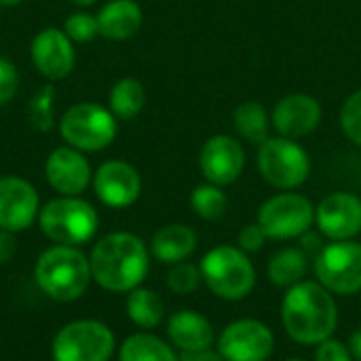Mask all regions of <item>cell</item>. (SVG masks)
<instances>
[{
	"instance_id": "6da1fadb",
	"label": "cell",
	"mask_w": 361,
	"mask_h": 361,
	"mask_svg": "<svg viewBox=\"0 0 361 361\" xmlns=\"http://www.w3.org/2000/svg\"><path fill=\"white\" fill-rule=\"evenodd\" d=\"M91 277L106 292L129 294L150 273V247L133 233L104 235L89 254Z\"/></svg>"
},
{
	"instance_id": "7a4b0ae2",
	"label": "cell",
	"mask_w": 361,
	"mask_h": 361,
	"mask_svg": "<svg viewBox=\"0 0 361 361\" xmlns=\"http://www.w3.org/2000/svg\"><path fill=\"white\" fill-rule=\"evenodd\" d=\"M281 324L298 345H313L332 338L338 328V305L317 279H302L286 290L281 300Z\"/></svg>"
},
{
	"instance_id": "3957f363",
	"label": "cell",
	"mask_w": 361,
	"mask_h": 361,
	"mask_svg": "<svg viewBox=\"0 0 361 361\" xmlns=\"http://www.w3.org/2000/svg\"><path fill=\"white\" fill-rule=\"evenodd\" d=\"M34 281L47 298L76 302L93 281L89 256L80 247L51 245L36 260Z\"/></svg>"
},
{
	"instance_id": "277c9868",
	"label": "cell",
	"mask_w": 361,
	"mask_h": 361,
	"mask_svg": "<svg viewBox=\"0 0 361 361\" xmlns=\"http://www.w3.org/2000/svg\"><path fill=\"white\" fill-rule=\"evenodd\" d=\"M38 228L53 245L80 247L97 235L99 214L80 197H55L40 205Z\"/></svg>"
},
{
	"instance_id": "5b68a950",
	"label": "cell",
	"mask_w": 361,
	"mask_h": 361,
	"mask_svg": "<svg viewBox=\"0 0 361 361\" xmlns=\"http://www.w3.org/2000/svg\"><path fill=\"white\" fill-rule=\"evenodd\" d=\"M203 283L214 296L228 302L247 298L256 286V267L239 245H216L199 262Z\"/></svg>"
},
{
	"instance_id": "8992f818",
	"label": "cell",
	"mask_w": 361,
	"mask_h": 361,
	"mask_svg": "<svg viewBox=\"0 0 361 361\" xmlns=\"http://www.w3.org/2000/svg\"><path fill=\"white\" fill-rule=\"evenodd\" d=\"M118 118L95 102H80L70 106L59 118V135L66 146L80 152L106 150L118 133Z\"/></svg>"
},
{
	"instance_id": "52a82bcc",
	"label": "cell",
	"mask_w": 361,
	"mask_h": 361,
	"mask_svg": "<svg viewBox=\"0 0 361 361\" xmlns=\"http://www.w3.org/2000/svg\"><path fill=\"white\" fill-rule=\"evenodd\" d=\"M116 351L114 332L97 319H74L57 330L53 361H110Z\"/></svg>"
},
{
	"instance_id": "ba28073f",
	"label": "cell",
	"mask_w": 361,
	"mask_h": 361,
	"mask_svg": "<svg viewBox=\"0 0 361 361\" xmlns=\"http://www.w3.org/2000/svg\"><path fill=\"white\" fill-rule=\"evenodd\" d=\"M260 176L279 190H294L311 176V159L307 150L288 137H269L258 150Z\"/></svg>"
},
{
	"instance_id": "9c48e42d",
	"label": "cell",
	"mask_w": 361,
	"mask_h": 361,
	"mask_svg": "<svg viewBox=\"0 0 361 361\" xmlns=\"http://www.w3.org/2000/svg\"><path fill=\"white\" fill-rule=\"evenodd\" d=\"M258 224L269 239H300L315 224V205L305 195L283 190L262 203L258 209Z\"/></svg>"
},
{
	"instance_id": "30bf717a",
	"label": "cell",
	"mask_w": 361,
	"mask_h": 361,
	"mask_svg": "<svg viewBox=\"0 0 361 361\" xmlns=\"http://www.w3.org/2000/svg\"><path fill=\"white\" fill-rule=\"evenodd\" d=\"M315 279L336 296H353L361 292V243L332 241L324 245L313 262Z\"/></svg>"
},
{
	"instance_id": "8fae6325",
	"label": "cell",
	"mask_w": 361,
	"mask_h": 361,
	"mask_svg": "<svg viewBox=\"0 0 361 361\" xmlns=\"http://www.w3.org/2000/svg\"><path fill=\"white\" fill-rule=\"evenodd\" d=\"M216 349L224 361H269L275 351V334L264 322L243 317L218 334Z\"/></svg>"
},
{
	"instance_id": "7c38bea8",
	"label": "cell",
	"mask_w": 361,
	"mask_h": 361,
	"mask_svg": "<svg viewBox=\"0 0 361 361\" xmlns=\"http://www.w3.org/2000/svg\"><path fill=\"white\" fill-rule=\"evenodd\" d=\"M95 197L112 209L131 207L142 195V176L140 171L121 159H112L102 163L93 171L91 180Z\"/></svg>"
},
{
	"instance_id": "4fadbf2b",
	"label": "cell",
	"mask_w": 361,
	"mask_h": 361,
	"mask_svg": "<svg viewBox=\"0 0 361 361\" xmlns=\"http://www.w3.org/2000/svg\"><path fill=\"white\" fill-rule=\"evenodd\" d=\"M38 190L25 178L0 176V228L23 233L38 220Z\"/></svg>"
},
{
	"instance_id": "5bb4252c",
	"label": "cell",
	"mask_w": 361,
	"mask_h": 361,
	"mask_svg": "<svg viewBox=\"0 0 361 361\" xmlns=\"http://www.w3.org/2000/svg\"><path fill=\"white\" fill-rule=\"evenodd\" d=\"M317 231L330 241H349L361 233V199L353 192H332L315 207Z\"/></svg>"
},
{
	"instance_id": "9a60e30c",
	"label": "cell",
	"mask_w": 361,
	"mask_h": 361,
	"mask_svg": "<svg viewBox=\"0 0 361 361\" xmlns=\"http://www.w3.org/2000/svg\"><path fill=\"white\" fill-rule=\"evenodd\" d=\"M44 178L57 195L80 197L91 186L93 171L85 152L70 146H59L47 157Z\"/></svg>"
},
{
	"instance_id": "2e32d148",
	"label": "cell",
	"mask_w": 361,
	"mask_h": 361,
	"mask_svg": "<svg viewBox=\"0 0 361 361\" xmlns=\"http://www.w3.org/2000/svg\"><path fill=\"white\" fill-rule=\"evenodd\" d=\"M30 57L34 68L47 80H63L72 74L76 63L74 42L59 27L40 30L30 44Z\"/></svg>"
},
{
	"instance_id": "e0dca14e",
	"label": "cell",
	"mask_w": 361,
	"mask_h": 361,
	"mask_svg": "<svg viewBox=\"0 0 361 361\" xmlns=\"http://www.w3.org/2000/svg\"><path fill=\"white\" fill-rule=\"evenodd\" d=\"M199 167L203 178L216 186H228L239 180L245 167L243 146L231 135L209 137L199 154Z\"/></svg>"
},
{
	"instance_id": "ac0fdd59",
	"label": "cell",
	"mask_w": 361,
	"mask_h": 361,
	"mask_svg": "<svg viewBox=\"0 0 361 361\" xmlns=\"http://www.w3.org/2000/svg\"><path fill=\"white\" fill-rule=\"evenodd\" d=\"M322 121V106L315 97L307 93H292L277 102L271 125L277 129L281 137L302 140L311 135Z\"/></svg>"
},
{
	"instance_id": "d6986e66",
	"label": "cell",
	"mask_w": 361,
	"mask_h": 361,
	"mask_svg": "<svg viewBox=\"0 0 361 361\" xmlns=\"http://www.w3.org/2000/svg\"><path fill=\"white\" fill-rule=\"evenodd\" d=\"M167 338L178 353H188L209 349L216 341V332L203 313L182 309L167 319Z\"/></svg>"
},
{
	"instance_id": "ffe728a7",
	"label": "cell",
	"mask_w": 361,
	"mask_h": 361,
	"mask_svg": "<svg viewBox=\"0 0 361 361\" xmlns=\"http://www.w3.org/2000/svg\"><path fill=\"white\" fill-rule=\"evenodd\" d=\"M95 17L99 36L106 40H129L144 23L142 6L135 0H108Z\"/></svg>"
},
{
	"instance_id": "44dd1931",
	"label": "cell",
	"mask_w": 361,
	"mask_h": 361,
	"mask_svg": "<svg viewBox=\"0 0 361 361\" xmlns=\"http://www.w3.org/2000/svg\"><path fill=\"white\" fill-rule=\"evenodd\" d=\"M197 250V233L186 224H167L159 228L150 241V256L163 264L188 260Z\"/></svg>"
},
{
	"instance_id": "7402d4cb",
	"label": "cell",
	"mask_w": 361,
	"mask_h": 361,
	"mask_svg": "<svg viewBox=\"0 0 361 361\" xmlns=\"http://www.w3.org/2000/svg\"><path fill=\"white\" fill-rule=\"evenodd\" d=\"M118 361H180V353L157 334L135 332L121 343Z\"/></svg>"
},
{
	"instance_id": "603a6c76",
	"label": "cell",
	"mask_w": 361,
	"mask_h": 361,
	"mask_svg": "<svg viewBox=\"0 0 361 361\" xmlns=\"http://www.w3.org/2000/svg\"><path fill=\"white\" fill-rule=\"evenodd\" d=\"M125 311L131 324L142 330H154L165 319V302L150 288H135L127 294Z\"/></svg>"
},
{
	"instance_id": "cb8c5ba5",
	"label": "cell",
	"mask_w": 361,
	"mask_h": 361,
	"mask_svg": "<svg viewBox=\"0 0 361 361\" xmlns=\"http://www.w3.org/2000/svg\"><path fill=\"white\" fill-rule=\"evenodd\" d=\"M309 271V258L307 252L300 247H283L279 250L267 267V275L273 286L277 288H292L294 283L302 281Z\"/></svg>"
},
{
	"instance_id": "d4e9b609",
	"label": "cell",
	"mask_w": 361,
	"mask_h": 361,
	"mask_svg": "<svg viewBox=\"0 0 361 361\" xmlns=\"http://www.w3.org/2000/svg\"><path fill=\"white\" fill-rule=\"evenodd\" d=\"M144 104H146V89L137 78L125 76L112 85L108 95V108L116 118L121 121L135 118L142 112Z\"/></svg>"
},
{
	"instance_id": "484cf974",
	"label": "cell",
	"mask_w": 361,
	"mask_h": 361,
	"mask_svg": "<svg viewBox=\"0 0 361 361\" xmlns=\"http://www.w3.org/2000/svg\"><path fill=\"white\" fill-rule=\"evenodd\" d=\"M233 121H235L237 133L243 140H247L250 144L260 146L269 140L271 118H269L264 106H260L258 102H243L241 106H237Z\"/></svg>"
},
{
	"instance_id": "4316f807",
	"label": "cell",
	"mask_w": 361,
	"mask_h": 361,
	"mask_svg": "<svg viewBox=\"0 0 361 361\" xmlns=\"http://www.w3.org/2000/svg\"><path fill=\"white\" fill-rule=\"evenodd\" d=\"M190 207L199 218L207 222H218L224 218L228 209V199L220 186L205 182V184H199L190 192Z\"/></svg>"
},
{
	"instance_id": "83f0119b",
	"label": "cell",
	"mask_w": 361,
	"mask_h": 361,
	"mask_svg": "<svg viewBox=\"0 0 361 361\" xmlns=\"http://www.w3.org/2000/svg\"><path fill=\"white\" fill-rule=\"evenodd\" d=\"M167 288L178 294V296H186V294H192L203 277H201V269L195 267L192 262H178V264H171L169 271H167Z\"/></svg>"
},
{
	"instance_id": "f1b7e54d",
	"label": "cell",
	"mask_w": 361,
	"mask_h": 361,
	"mask_svg": "<svg viewBox=\"0 0 361 361\" xmlns=\"http://www.w3.org/2000/svg\"><path fill=\"white\" fill-rule=\"evenodd\" d=\"M63 32L72 42H91L93 38L99 36V25L97 17L87 13V11H76L63 21Z\"/></svg>"
},
{
	"instance_id": "f546056e",
	"label": "cell",
	"mask_w": 361,
	"mask_h": 361,
	"mask_svg": "<svg viewBox=\"0 0 361 361\" xmlns=\"http://www.w3.org/2000/svg\"><path fill=\"white\" fill-rule=\"evenodd\" d=\"M341 129L355 146H361V89L347 97L341 110Z\"/></svg>"
},
{
	"instance_id": "4dcf8cb0",
	"label": "cell",
	"mask_w": 361,
	"mask_h": 361,
	"mask_svg": "<svg viewBox=\"0 0 361 361\" xmlns=\"http://www.w3.org/2000/svg\"><path fill=\"white\" fill-rule=\"evenodd\" d=\"M19 87V74L15 70V66L0 55V106H6Z\"/></svg>"
},
{
	"instance_id": "1f68e13d",
	"label": "cell",
	"mask_w": 361,
	"mask_h": 361,
	"mask_svg": "<svg viewBox=\"0 0 361 361\" xmlns=\"http://www.w3.org/2000/svg\"><path fill=\"white\" fill-rule=\"evenodd\" d=\"M315 361H355L351 355L349 345L336 341V338H328L324 343L317 345L315 349Z\"/></svg>"
},
{
	"instance_id": "d6a6232c",
	"label": "cell",
	"mask_w": 361,
	"mask_h": 361,
	"mask_svg": "<svg viewBox=\"0 0 361 361\" xmlns=\"http://www.w3.org/2000/svg\"><path fill=\"white\" fill-rule=\"evenodd\" d=\"M267 239H269V237L264 235V231H262L260 224L256 222V224H247V226H243V228L239 231V235H237V245H239L243 252L252 254V252H260V250L264 247Z\"/></svg>"
},
{
	"instance_id": "836d02e7",
	"label": "cell",
	"mask_w": 361,
	"mask_h": 361,
	"mask_svg": "<svg viewBox=\"0 0 361 361\" xmlns=\"http://www.w3.org/2000/svg\"><path fill=\"white\" fill-rule=\"evenodd\" d=\"M17 254V237L11 231L0 228V264H6Z\"/></svg>"
},
{
	"instance_id": "e575fe53",
	"label": "cell",
	"mask_w": 361,
	"mask_h": 361,
	"mask_svg": "<svg viewBox=\"0 0 361 361\" xmlns=\"http://www.w3.org/2000/svg\"><path fill=\"white\" fill-rule=\"evenodd\" d=\"M324 245H326V243H324V235H322L319 231H313V228H311V231H307V233L300 237V250L307 252V254H309V252H311V254H319V252L324 250Z\"/></svg>"
},
{
	"instance_id": "d590c367",
	"label": "cell",
	"mask_w": 361,
	"mask_h": 361,
	"mask_svg": "<svg viewBox=\"0 0 361 361\" xmlns=\"http://www.w3.org/2000/svg\"><path fill=\"white\" fill-rule=\"evenodd\" d=\"M180 361H224L222 355L218 353V349L214 351L209 349H201V351H188V353H180Z\"/></svg>"
},
{
	"instance_id": "8d00e7d4",
	"label": "cell",
	"mask_w": 361,
	"mask_h": 361,
	"mask_svg": "<svg viewBox=\"0 0 361 361\" xmlns=\"http://www.w3.org/2000/svg\"><path fill=\"white\" fill-rule=\"evenodd\" d=\"M349 349H351V355H353V360L361 361V328H357L353 334H351V338H349Z\"/></svg>"
},
{
	"instance_id": "74e56055",
	"label": "cell",
	"mask_w": 361,
	"mask_h": 361,
	"mask_svg": "<svg viewBox=\"0 0 361 361\" xmlns=\"http://www.w3.org/2000/svg\"><path fill=\"white\" fill-rule=\"evenodd\" d=\"M72 4H76V6H80V8H87V6H93L97 0H70Z\"/></svg>"
},
{
	"instance_id": "f35d334b",
	"label": "cell",
	"mask_w": 361,
	"mask_h": 361,
	"mask_svg": "<svg viewBox=\"0 0 361 361\" xmlns=\"http://www.w3.org/2000/svg\"><path fill=\"white\" fill-rule=\"evenodd\" d=\"M23 0H0V6H17L21 4Z\"/></svg>"
},
{
	"instance_id": "ab89813d",
	"label": "cell",
	"mask_w": 361,
	"mask_h": 361,
	"mask_svg": "<svg viewBox=\"0 0 361 361\" xmlns=\"http://www.w3.org/2000/svg\"><path fill=\"white\" fill-rule=\"evenodd\" d=\"M286 361H307V360H300V357H290V360Z\"/></svg>"
},
{
	"instance_id": "60d3db41",
	"label": "cell",
	"mask_w": 361,
	"mask_h": 361,
	"mask_svg": "<svg viewBox=\"0 0 361 361\" xmlns=\"http://www.w3.org/2000/svg\"><path fill=\"white\" fill-rule=\"evenodd\" d=\"M0 8H2V6H0Z\"/></svg>"
}]
</instances>
